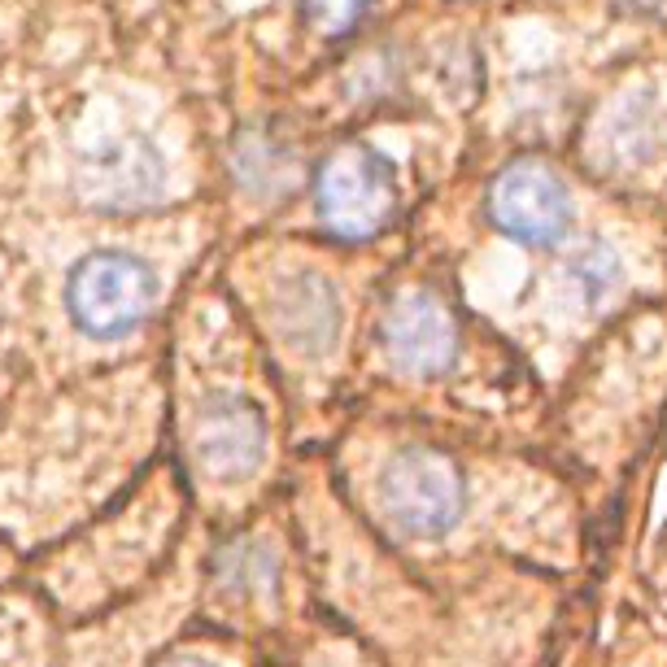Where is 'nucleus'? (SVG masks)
Segmentation results:
<instances>
[{
  "instance_id": "obj_1",
  "label": "nucleus",
  "mask_w": 667,
  "mask_h": 667,
  "mask_svg": "<svg viewBox=\"0 0 667 667\" xmlns=\"http://www.w3.org/2000/svg\"><path fill=\"white\" fill-rule=\"evenodd\" d=\"M153 292H158L153 270L140 257L123 249H97L71 270L66 305L79 331H88L97 341H114L149 318Z\"/></svg>"
},
{
  "instance_id": "obj_2",
  "label": "nucleus",
  "mask_w": 667,
  "mask_h": 667,
  "mask_svg": "<svg viewBox=\"0 0 667 667\" xmlns=\"http://www.w3.org/2000/svg\"><path fill=\"white\" fill-rule=\"evenodd\" d=\"M314 205L331 236L341 240H372L385 231L398 205L393 171L389 162L367 144H341L327 153L314 179Z\"/></svg>"
},
{
  "instance_id": "obj_3",
  "label": "nucleus",
  "mask_w": 667,
  "mask_h": 667,
  "mask_svg": "<svg viewBox=\"0 0 667 667\" xmlns=\"http://www.w3.org/2000/svg\"><path fill=\"white\" fill-rule=\"evenodd\" d=\"M385 515L411 537H441L463 515V480L450 458L432 450H406L380 480Z\"/></svg>"
},
{
  "instance_id": "obj_4",
  "label": "nucleus",
  "mask_w": 667,
  "mask_h": 667,
  "mask_svg": "<svg viewBox=\"0 0 667 667\" xmlns=\"http://www.w3.org/2000/svg\"><path fill=\"white\" fill-rule=\"evenodd\" d=\"M489 214L493 223L515 236L519 244H554L567 231L571 201L563 179L541 162H515L506 166L489 188Z\"/></svg>"
},
{
  "instance_id": "obj_5",
  "label": "nucleus",
  "mask_w": 667,
  "mask_h": 667,
  "mask_svg": "<svg viewBox=\"0 0 667 667\" xmlns=\"http://www.w3.org/2000/svg\"><path fill=\"white\" fill-rule=\"evenodd\" d=\"M162 188H166V162L140 136H114L92 153H84L79 162V192L101 210L153 205Z\"/></svg>"
},
{
  "instance_id": "obj_6",
  "label": "nucleus",
  "mask_w": 667,
  "mask_h": 667,
  "mask_svg": "<svg viewBox=\"0 0 667 667\" xmlns=\"http://www.w3.org/2000/svg\"><path fill=\"white\" fill-rule=\"evenodd\" d=\"M262 454H266V424L249 402L210 398L197 411V419H192V458L210 480H218V484L244 480V476L257 471Z\"/></svg>"
},
{
  "instance_id": "obj_7",
  "label": "nucleus",
  "mask_w": 667,
  "mask_h": 667,
  "mask_svg": "<svg viewBox=\"0 0 667 667\" xmlns=\"http://www.w3.org/2000/svg\"><path fill=\"white\" fill-rule=\"evenodd\" d=\"M385 350L393 354L402 372H419V376L445 372L458 350L454 314L445 310L437 292H424V288L402 292L393 310L385 314Z\"/></svg>"
},
{
  "instance_id": "obj_8",
  "label": "nucleus",
  "mask_w": 667,
  "mask_h": 667,
  "mask_svg": "<svg viewBox=\"0 0 667 667\" xmlns=\"http://www.w3.org/2000/svg\"><path fill=\"white\" fill-rule=\"evenodd\" d=\"M270 323L292 354H305V358L327 354L331 341H337V331H341L337 288L314 270L288 275L270 297Z\"/></svg>"
},
{
  "instance_id": "obj_9",
  "label": "nucleus",
  "mask_w": 667,
  "mask_h": 667,
  "mask_svg": "<svg viewBox=\"0 0 667 667\" xmlns=\"http://www.w3.org/2000/svg\"><path fill=\"white\" fill-rule=\"evenodd\" d=\"M367 10V0H301V14L318 36H345Z\"/></svg>"
},
{
  "instance_id": "obj_10",
  "label": "nucleus",
  "mask_w": 667,
  "mask_h": 667,
  "mask_svg": "<svg viewBox=\"0 0 667 667\" xmlns=\"http://www.w3.org/2000/svg\"><path fill=\"white\" fill-rule=\"evenodd\" d=\"M162 667H214V663H205V658H171Z\"/></svg>"
}]
</instances>
